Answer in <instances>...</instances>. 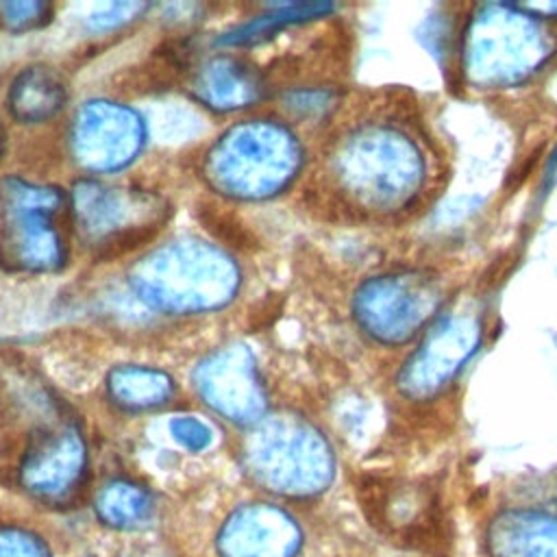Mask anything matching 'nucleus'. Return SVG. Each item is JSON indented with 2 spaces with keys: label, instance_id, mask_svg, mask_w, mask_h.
<instances>
[{
  "label": "nucleus",
  "instance_id": "f8f14e48",
  "mask_svg": "<svg viewBox=\"0 0 557 557\" xmlns=\"http://www.w3.org/2000/svg\"><path fill=\"white\" fill-rule=\"evenodd\" d=\"M87 453L72 426L44 431L33 437L20 466L22 485L41 498H61L83 479Z\"/></svg>",
  "mask_w": 557,
  "mask_h": 557
},
{
  "label": "nucleus",
  "instance_id": "f3484780",
  "mask_svg": "<svg viewBox=\"0 0 557 557\" xmlns=\"http://www.w3.org/2000/svg\"><path fill=\"white\" fill-rule=\"evenodd\" d=\"M111 398L126 409H150L168 403L174 394L170 374L146 366H120L109 374Z\"/></svg>",
  "mask_w": 557,
  "mask_h": 557
},
{
  "label": "nucleus",
  "instance_id": "9d476101",
  "mask_svg": "<svg viewBox=\"0 0 557 557\" xmlns=\"http://www.w3.org/2000/svg\"><path fill=\"white\" fill-rule=\"evenodd\" d=\"M76 159L98 172L120 170L144 144V124L135 111L115 102H89L74 124Z\"/></svg>",
  "mask_w": 557,
  "mask_h": 557
},
{
  "label": "nucleus",
  "instance_id": "dca6fc26",
  "mask_svg": "<svg viewBox=\"0 0 557 557\" xmlns=\"http://www.w3.org/2000/svg\"><path fill=\"white\" fill-rule=\"evenodd\" d=\"M67 89L63 78L44 65L20 72L9 89L11 113L22 122H44L63 109Z\"/></svg>",
  "mask_w": 557,
  "mask_h": 557
},
{
  "label": "nucleus",
  "instance_id": "39448f33",
  "mask_svg": "<svg viewBox=\"0 0 557 557\" xmlns=\"http://www.w3.org/2000/svg\"><path fill=\"white\" fill-rule=\"evenodd\" d=\"M302 163L298 139L274 122H246L231 128L209 152L207 176L237 198H265L281 191Z\"/></svg>",
  "mask_w": 557,
  "mask_h": 557
},
{
  "label": "nucleus",
  "instance_id": "393cba45",
  "mask_svg": "<svg viewBox=\"0 0 557 557\" xmlns=\"http://www.w3.org/2000/svg\"><path fill=\"white\" fill-rule=\"evenodd\" d=\"M0 154H2V133H0Z\"/></svg>",
  "mask_w": 557,
  "mask_h": 557
},
{
  "label": "nucleus",
  "instance_id": "4be33fe9",
  "mask_svg": "<svg viewBox=\"0 0 557 557\" xmlns=\"http://www.w3.org/2000/svg\"><path fill=\"white\" fill-rule=\"evenodd\" d=\"M170 431L174 440L185 446L187 450L200 453L213 442V431L198 418L194 416H178L170 422Z\"/></svg>",
  "mask_w": 557,
  "mask_h": 557
},
{
  "label": "nucleus",
  "instance_id": "5701e85b",
  "mask_svg": "<svg viewBox=\"0 0 557 557\" xmlns=\"http://www.w3.org/2000/svg\"><path fill=\"white\" fill-rule=\"evenodd\" d=\"M144 9V4H137V2H120V4H111V7H107L102 13H96L94 15V20H91V24L94 26H98V28H111V26H115V24H120V22H126L128 17H133V13H137V11H141Z\"/></svg>",
  "mask_w": 557,
  "mask_h": 557
},
{
  "label": "nucleus",
  "instance_id": "6ab92c4d",
  "mask_svg": "<svg viewBox=\"0 0 557 557\" xmlns=\"http://www.w3.org/2000/svg\"><path fill=\"white\" fill-rule=\"evenodd\" d=\"M333 4L329 2H300V4H287L278 7L265 15H259L257 20L242 24L233 30H228L220 41L228 46H246V44H257L265 37H270L274 30H281L289 24H300L318 17H326L333 13Z\"/></svg>",
  "mask_w": 557,
  "mask_h": 557
},
{
  "label": "nucleus",
  "instance_id": "b1692460",
  "mask_svg": "<svg viewBox=\"0 0 557 557\" xmlns=\"http://www.w3.org/2000/svg\"><path fill=\"white\" fill-rule=\"evenodd\" d=\"M557 163V150H555V154H553V159H550V165H555Z\"/></svg>",
  "mask_w": 557,
  "mask_h": 557
},
{
  "label": "nucleus",
  "instance_id": "6e6552de",
  "mask_svg": "<svg viewBox=\"0 0 557 557\" xmlns=\"http://www.w3.org/2000/svg\"><path fill=\"white\" fill-rule=\"evenodd\" d=\"M74 218L81 235L100 255L115 257L150 239L163 222V207L150 196L85 181L74 191Z\"/></svg>",
  "mask_w": 557,
  "mask_h": 557
},
{
  "label": "nucleus",
  "instance_id": "9b49d317",
  "mask_svg": "<svg viewBox=\"0 0 557 557\" xmlns=\"http://www.w3.org/2000/svg\"><path fill=\"white\" fill-rule=\"evenodd\" d=\"M198 394L224 418L250 424L265 411V387L257 374L252 355L233 346L205 359L196 368Z\"/></svg>",
  "mask_w": 557,
  "mask_h": 557
},
{
  "label": "nucleus",
  "instance_id": "2eb2a0df",
  "mask_svg": "<svg viewBox=\"0 0 557 557\" xmlns=\"http://www.w3.org/2000/svg\"><path fill=\"white\" fill-rule=\"evenodd\" d=\"M194 94L207 107L228 111L257 102L263 94V81L244 59L222 54L198 70Z\"/></svg>",
  "mask_w": 557,
  "mask_h": 557
},
{
  "label": "nucleus",
  "instance_id": "20e7f679",
  "mask_svg": "<svg viewBox=\"0 0 557 557\" xmlns=\"http://www.w3.org/2000/svg\"><path fill=\"white\" fill-rule=\"evenodd\" d=\"M446 287L426 268H396L368 276L352 296L357 326L379 346L400 348L418 342L440 318Z\"/></svg>",
  "mask_w": 557,
  "mask_h": 557
},
{
  "label": "nucleus",
  "instance_id": "4468645a",
  "mask_svg": "<svg viewBox=\"0 0 557 557\" xmlns=\"http://www.w3.org/2000/svg\"><path fill=\"white\" fill-rule=\"evenodd\" d=\"M492 557H557V516L537 509L500 511L487 529Z\"/></svg>",
  "mask_w": 557,
  "mask_h": 557
},
{
  "label": "nucleus",
  "instance_id": "423d86ee",
  "mask_svg": "<svg viewBox=\"0 0 557 557\" xmlns=\"http://www.w3.org/2000/svg\"><path fill=\"white\" fill-rule=\"evenodd\" d=\"M246 463L261 485L287 496L318 494L335 472L329 442L294 416L265 420L248 440Z\"/></svg>",
  "mask_w": 557,
  "mask_h": 557
},
{
  "label": "nucleus",
  "instance_id": "0eeeda50",
  "mask_svg": "<svg viewBox=\"0 0 557 557\" xmlns=\"http://www.w3.org/2000/svg\"><path fill=\"white\" fill-rule=\"evenodd\" d=\"M65 196L20 178L2 183L0 259L15 270H54L65 259Z\"/></svg>",
  "mask_w": 557,
  "mask_h": 557
},
{
  "label": "nucleus",
  "instance_id": "f257e3e1",
  "mask_svg": "<svg viewBox=\"0 0 557 557\" xmlns=\"http://www.w3.org/2000/svg\"><path fill=\"white\" fill-rule=\"evenodd\" d=\"M444 159L413 100L389 98L337 144L333 176L348 202L370 218L411 220L442 187Z\"/></svg>",
  "mask_w": 557,
  "mask_h": 557
},
{
  "label": "nucleus",
  "instance_id": "ddd939ff",
  "mask_svg": "<svg viewBox=\"0 0 557 557\" xmlns=\"http://www.w3.org/2000/svg\"><path fill=\"white\" fill-rule=\"evenodd\" d=\"M302 544L296 520L274 505L239 507L218 535L222 557H294Z\"/></svg>",
  "mask_w": 557,
  "mask_h": 557
},
{
  "label": "nucleus",
  "instance_id": "f03ea898",
  "mask_svg": "<svg viewBox=\"0 0 557 557\" xmlns=\"http://www.w3.org/2000/svg\"><path fill=\"white\" fill-rule=\"evenodd\" d=\"M555 65V4H470L453 33L450 72L472 94L516 91Z\"/></svg>",
  "mask_w": 557,
  "mask_h": 557
},
{
  "label": "nucleus",
  "instance_id": "aec40b11",
  "mask_svg": "<svg viewBox=\"0 0 557 557\" xmlns=\"http://www.w3.org/2000/svg\"><path fill=\"white\" fill-rule=\"evenodd\" d=\"M52 15V7L46 2H4L0 4V20L9 30L22 33L46 24Z\"/></svg>",
  "mask_w": 557,
  "mask_h": 557
},
{
  "label": "nucleus",
  "instance_id": "7ed1b4c3",
  "mask_svg": "<svg viewBox=\"0 0 557 557\" xmlns=\"http://www.w3.org/2000/svg\"><path fill=\"white\" fill-rule=\"evenodd\" d=\"M237 281V268L226 255L194 239L157 250L133 272L146 302L178 313L222 307L233 298Z\"/></svg>",
  "mask_w": 557,
  "mask_h": 557
},
{
  "label": "nucleus",
  "instance_id": "1a4fd4ad",
  "mask_svg": "<svg viewBox=\"0 0 557 557\" xmlns=\"http://www.w3.org/2000/svg\"><path fill=\"white\" fill-rule=\"evenodd\" d=\"M483 322L474 311L444 313L418 339L396 374L398 392L409 400L442 394L479 350Z\"/></svg>",
  "mask_w": 557,
  "mask_h": 557
},
{
  "label": "nucleus",
  "instance_id": "412c9836",
  "mask_svg": "<svg viewBox=\"0 0 557 557\" xmlns=\"http://www.w3.org/2000/svg\"><path fill=\"white\" fill-rule=\"evenodd\" d=\"M0 557H50L46 544L22 529H0Z\"/></svg>",
  "mask_w": 557,
  "mask_h": 557
},
{
  "label": "nucleus",
  "instance_id": "a211bd4d",
  "mask_svg": "<svg viewBox=\"0 0 557 557\" xmlns=\"http://www.w3.org/2000/svg\"><path fill=\"white\" fill-rule=\"evenodd\" d=\"M96 511L115 529H135L150 518L152 500L144 487L131 481H111L100 490Z\"/></svg>",
  "mask_w": 557,
  "mask_h": 557
}]
</instances>
